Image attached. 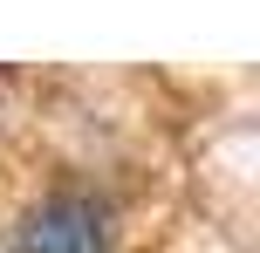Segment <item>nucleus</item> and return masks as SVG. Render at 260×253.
Instances as JSON below:
<instances>
[{"mask_svg": "<svg viewBox=\"0 0 260 253\" xmlns=\"http://www.w3.org/2000/svg\"><path fill=\"white\" fill-rule=\"evenodd\" d=\"M27 253H103V212H96L82 192H55L27 212L21 226Z\"/></svg>", "mask_w": 260, "mask_h": 253, "instance_id": "nucleus-1", "label": "nucleus"}]
</instances>
